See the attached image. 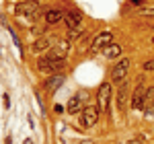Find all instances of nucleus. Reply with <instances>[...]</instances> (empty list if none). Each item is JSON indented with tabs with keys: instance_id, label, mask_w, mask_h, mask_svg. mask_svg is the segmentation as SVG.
Instances as JSON below:
<instances>
[{
	"instance_id": "obj_1",
	"label": "nucleus",
	"mask_w": 154,
	"mask_h": 144,
	"mask_svg": "<svg viewBox=\"0 0 154 144\" xmlns=\"http://www.w3.org/2000/svg\"><path fill=\"white\" fill-rule=\"evenodd\" d=\"M86 103H88V91H78V93H76V95L72 97L70 101H68V111H70V113H78V111H82L84 107H86Z\"/></svg>"
},
{
	"instance_id": "obj_2",
	"label": "nucleus",
	"mask_w": 154,
	"mask_h": 144,
	"mask_svg": "<svg viewBox=\"0 0 154 144\" xmlns=\"http://www.w3.org/2000/svg\"><path fill=\"white\" fill-rule=\"evenodd\" d=\"M39 12H41V6L37 0H27L17 4V14H31V19H35L39 17Z\"/></svg>"
},
{
	"instance_id": "obj_3",
	"label": "nucleus",
	"mask_w": 154,
	"mask_h": 144,
	"mask_svg": "<svg viewBox=\"0 0 154 144\" xmlns=\"http://www.w3.org/2000/svg\"><path fill=\"white\" fill-rule=\"evenodd\" d=\"M109 101H111V84L103 83L101 86H99V93H97V105H99V111H107Z\"/></svg>"
},
{
	"instance_id": "obj_4",
	"label": "nucleus",
	"mask_w": 154,
	"mask_h": 144,
	"mask_svg": "<svg viewBox=\"0 0 154 144\" xmlns=\"http://www.w3.org/2000/svg\"><path fill=\"white\" fill-rule=\"evenodd\" d=\"M128 70H130V58H121V60L113 66V70H111V78H113V83H121V80L125 78Z\"/></svg>"
},
{
	"instance_id": "obj_5",
	"label": "nucleus",
	"mask_w": 154,
	"mask_h": 144,
	"mask_svg": "<svg viewBox=\"0 0 154 144\" xmlns=\"http://www.w3.org/2000/svg\"><path fill=\"white\" fill-rule=\"evenodd\" d=\"M97 121H99V109L97 107H84L82 115H80V124L82 128H93Z\"/></svg>"
},
{
	"instance_id": "obj_6",
	"label": "nucleus",
	"mask_w": 154,
	"mask_h": 144,
	"mask_svg": "<svg viewBox=\"0 0 154 144\" xmlns=\"http://www.w3.org/2000/svg\"><path fill=\"white\" fill-rule=\"evenodd\" d=\"M66 60H48V58H41L39 60V70L41 72H60L64 68Z\"/></svg>"
},
{
	"instance_id": "obj_7",
	"label": "nucleus",
	"mask_w": 154,
	"mask_h": 144,
	"mask_svg": "<svg viewBox=\"0 0 154 144\" xmlns=\"http://www.w3.org/2000/svg\"><path fill=\"white\" fill-rule=\"evenodd\" d=\"M64 21H66V25H68V29H78L80 23H82V12L70 8V11L64 14Z\"/></svg>"
},
{
	"instance_id": "obj_8",
	"label": "nucleus",
	"mask_w": 154,
	"mask_h": 144,
	"mask_svg": "<svg viewBox=\"0 0 154 144\" xmlns=\"http://www.w3.org/2000/svg\"><path fill=\"white\" fill-rule=\"evenodd\" d=\"M146 93H148V89H144L142 84L136 89V93L131 97V107L134 109H144L146 107Z\"/></svg>"
},
{
	"instance_id": "obj_9",
	"label": "nucleus",
	"mask_w": 154,
	"mask_h": 144,
	"mask_svg": "<svg viewBox=\"0 0 154 144\" xmlns=\"http://www.w3.org/2000/svg\"><path fill=\"white\" fill-rule=\"evenodd\" d=\"M113 35L109 33V31H103V33H99L97 35V39H95V43H93V52H101L103 48H107V45H111L113 41Z\"/></svg>"
},
{
	"instance_id": "obj_10",
	"label": "nucleus",
	"mask_w": 154,
	"mask_h": 144,
	"mask_svg": "<svg viewBox=\"0 0 154 144\" xmlns=\"http://www.w3.org/2000/svg\"><path fill=\"white\" fill-rule=\"evenodd\" d=\"M64 74H54V76H49L48 80H43V89L45 91H58L60 86L64 84Z\"/></svg>"
},
{
	"instance_id": "obj_11",
	"label": "nucleus",
	"mask_w": 154,
	"mask_h": 144,
	"mask_svg": "<svg viewBox=\"0 0 154 144\" xmlns=\"http://www.w3.org/2000/svg\"><path fill=\"white\" fill-rule=\"evenodd\" d=\"M51 43H56V39H51V37H39L37 41H33L31 52H33V54H37V52H43V49H48Z\"/></svg>"
},
{
	"instance_id": "obj_12",
	"label": "nucleus",
	"mask_w": 154,
	"mask_h": 144,
	"mask_svg": "<svg viewBox=\"0 0 154 144\" xmlns=\"http://www.w3.org/2000/svg\"><path fill=\"white\" fill-rule=\"evenodd\" d=\"M128 93H130V84L123 83L119 86V93H117V107L123 109L125 107V101H128Z\"/></svg>"
},
{
	"instance_id": "obj_13",
	"label": "nucleus",
	"mask_w": 154,
	"mask_h": 144,
	"mask_svg": "<svg viewBox=\"0 0 154 144\" xmlns=\"http://www.w3.org/2000/svg\"><path fill=\"white\" fill-rule=\"evenodd\" d=\"M64 14H66V12L54 8V11L45 12V21H48V25H56V23H60V21H64Z\"/></svg>"
},
{
	"instance_id": "obj_14",
	"label": "nucleus",
	"mask_w": 154,
	"mask_h": 144,
	"mask_svg": "<svg viewBox=\"0 0 154 144\" xmlns=\"http://www.w3.org/2000/svg\"><path fill=\"white\" fill-rule=\"evenodd\" d=\"M121 56V45H117V43H111V45H107L105 48V58H109V60H115V58H119Z\"/></svg>"
},
{
	"instance_id": "obj_15",
	"label": "nucleus",
	"mask_w": 154,
	"mask_h": 144,
	"mask_svg": "<svg viewBox=\"0 0 154 144\" xmlns=\"http://www.w3.org/2000/svg\"><path fill=\"white\" fill-rule=\"evenodd\" d=\"M80 33H82L80 29H68V41H70V39H76V37H80Z\"/></svg>"
},
{
	"instance_id": "obj_16",
	"label": "nucleus",
	"mask_w": 154,
	"mask_h": 144,
	"mask_svg": "<svg viewBox=\"0 0 154 144\" xmlns=\"http://www.w3.org/2000/svg\"><path fill=\"white\" fill-rule=\"evenodd\" d=\"M138 14H142V17H154V8H140Z\"/></svg>"
},
{
	"instance_id": "obj_17",
	"label": "nucleus",
	"mask_w": 154,
	"mask_h": 144,
	"mask_svg": "<svg viewBox=\"0 0 154 144\" xmlns=\"http://www.w3.org/2000/svg\"><path fill=\"white\" fill-rule=\"evenodd\" d=\"M144 70H154V60L144 62Z\"/></svg>"
},
{
	"instance_id": "obj_18",
	"label": "nucleus",
	"mask_w": 154,
	"mask_h": 144,
	"mask_svg": "<svg viewBox=\"0 0 154 144\" xmlns=\"http://www.w3.org/2000/svg\"><path fill=\"white\" fill-rule=\"evenodd\" d=\"M130 144H142V138H136V140H131Z\"/></svg>"
},
{
	"instance_id": "obj_19",
	"label": "nucleus",
	"mask_w": 154,
	"mask_h": 144,
	"mask_svg": "<svg viewBox=\"0 0 154 144\" xmlns=\"http://www.w3.org/2000/svg\"><path fill=\"white\" fill-rule=\"evenodd\" d=\"M131 4H138V6H140V4H142V0H131Z\"/></svg>"
},
{
	"instance_id": "obj_20",
	"label": "nucleus",
	"mask_w": 154,
	"mask_h": 144,
	"mask_svg": "<svg viewBox=\"0 0 154 144\" xmlns=\"http://www.w3.org/2000/svg\"><path fill=\"white\" fill-rule=\"evenodd\" d=\"M78 144H93L91 140H82V142H78Z\"/></svg>"
},
{
	"instance_id": "obj_21",
	"label": "nucleus",
	"mask_w": 154,
	"mask_h": 144,
	"mask_svg": "<svg viewBox=\"0 0 154 144\" xmlns=\"http://www.w3.org/2000/svg\"><path fill=\"white\" fill-rule=\"evenodd\" d=\"M25 144H33V142H31V140H25Z\"/></svg>"
},
{
	"instance_id": "obj_22",
	"label": "nucleus",
	"mask_w": 154,
	"mask_h": 144,
	"mask_svg": "<svg viewBox=\"0 0 154 144\" xmlns=\"http://www.w3.org/2000/svg\"><path fill=\"white\" fill-rule=\"evenodd\" d=\"M152 43H154V37H152Z\"/></svg>"
}]
</instances>
